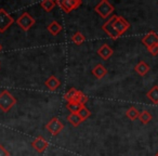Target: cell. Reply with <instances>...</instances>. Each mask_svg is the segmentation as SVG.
<instances>
[{
  "label": "cell",
  "mask_w": 158,
  "mask_h": 156,
  "mask_svg": "<svg viewBox=\"0 0 158 156\" xmlns=\"http://www.w3.org/2000/svg\"><path fill=\"white\" fill-rule=\"evenodd\" d=\"M114 26H115V29L117 31V33L119 35H123L125 34L126 32L129 29L130 27V24L125 18L123 16H118V15H115V20H114Z\"/></svg>",
  "instance_id": "9"
},
{
  "label": "cell",
  "mask_w": 158,
  "mask_h": 156,
  "mask_svg": "<svg viewBox=\"0 0 158 156\" xmlns=\"http://www.w3.org/2000/svg\"><path fill=\"white\" fill-rule=\"evenodd\" d=\"M40 6L46 12H51L56 6V1H54V0H44L40 2Z\"/></svg>",
  "instance_id": "19"
},
{
  "label": "cell",
  "mask_w": 158,
  "mask_h": 156,
  "mask_svg": "<svg viewBox=\"0 0 158 156\" xmlns=\"http://www.w3.org/2000/svg\"><path fill=\"white\" fill-rule=\"evenodd\" d=\"M139 119H140V121L143 124V125H147V124L153 119V116H152V114L148 112V111L144 110V111H142V112H140Z\"/></svg>",
  "instance_id": "20"
},
{
  "label": "cell",
  "mask_w": 158,
  "mask_h": 156,
  "mask_svg": "<svg viewBox=\"0 0 158 156\" xmlns=\"http://www.w3.org/2000/svg\"><path fill=\"white\" fill-rule=\"evenodd\" d=\"M142 44L146 47L147 49L152 48L154 46L158 44V34L154 31H151L142 38Z\"/></svg>",
  "instance_id": "10"
},
{
  "label": "cell",
  "mask_w": 158,
  "mask_h": 156,
  "mask_svg": "<svg viewBox=\"0 0 158 156\" xmlns=\"http://www.w3.org/2000/svg\"><path fill=\"white\" fill-rule=\"evenodd\" d=\"M114 6L112 3H110L107 0H102L95 6L94 11L101 16L102 19H107L110 14L114 12Z\"/></svg>",
  "instance_id": "3"
},
{
  "label": "cell",
  "mask_w": 158,
  "mask_h": 156,
  "mask_svg": "<svg viewBox=\"0 0 158 156\" xmlns=\"http://www.w3.org/2000/svg\"><path fill=\"white\" fill-rule=\"evenodd\" d=\"M56 5L65 13H69V12L78 9L82 5V1L81 0H62V1L59 0V1H56Z\"/></svg>",
  "instance_id": "5"
},
{
  "label": "cell",
  "mask_w": 158,
  "mask_h": 156,
  "mask_svg": "<svg viewBox=\"0 0 158 156\" xmlns=\"http://www.w3.org/2000/svg\"><path fill=\"white\" fill-rule=\"evenodd\" d=\"M44 85H46V87H48L49 90L55 91L60 86H61V82L59 80V78H56V77L52 75V76H50L48 79L44 82Z\"/></svg>",
  "instance_id": "13"
},
{
  "label": "cell",
  "mask_w": 158,
  "mask_h": 156,
  "mask_svg": "<svg viewBox=\"0 0 158 156\" xmlns=\"http://www.w3.org/2000/svg\"><path fill=\"white\" fill-rule=\"evenodd\" d=\"M147 50H148V52L151 53L153 57H156V55H158V44L157 46H154V47H152V48L147 49Z\"/></svg>",
  "instance_id": "25"
},
{
  "label": "cell",
  "mask_w": 158,
  "mask_h": 156,
  "mask_svg": "<svg viewBox=\"0 0 158 156\" xmlns=\"http://www.w3.org/2000/svg\"><path fill=\"white\" fill-rule=\"evenodd\" d=\"M14 23V19L5 9H0V33H5Z\"/></svg>",
  "instance_id": "6"
},
{
  "label": "cell",
  "mask_w": 158,
  "mask_h": 156,
  "mask_svg": "<svg viewBox=\"0 0 158 156\" xmlns=\"http://www.w3.org/2000/svg\"><path fill=\"white\" fill-rule=\"evenodd\" d=\"M82 106L84 105H81L80 103H77V102H70V103H67L66 108L70 111V113H78Z\"/></svg>",
  "instance_id": "23"
},
{
  "label": "cell",
  "mask_w": 158,
  "mask_h": 156,
  "mask_svg": "<svg viewBox=\"0 0 158 156\" xmlns=\"http://www.w3.org/2000/svg\"><path fill=\"white\" fill-rule=\"evenodd\" d=\"M46 129L51 133V136H57L64 129V125L57 117H53L47 123Z\"/></svg>",
  "instance_id": "7"
},
{
  "label": "cell",
  "mask_w": 158,
  "mask_h": 156,
  "mask_svg": "<svg viewBox=\"0 0 158 156\" xmlns=\"http://www.w3.org/2000/svg\"><path fill=\"white\" fill-rule=\"evenodd\" d=\"M149 70H151V67H149L148 64L145 63L144 61L139 62L135 65V67H134V70H135L140 76H145V75L149 72Z\"/></svg>",
  "instance_id": "15"
},
{
  "label": "cell",
  "mask_w": 158,
  "mask_h": 156,
  "mask_svg": "<svg viewBox=\"0 0 158 156\" xmlns=\"http://www.w3.org/2000/svg\"><path fill=\"white\" fill-rule=\"evenodd\" d=\"M67 120L69 121L73 126H75V127L79 126L82 121H84L81 118H80V116L78 115V113H70V114L67 116Z\"/></svg>",
  "instance_id": "18"
},
{
  "label": "cell",
  "mask_w": 158,
  "mask_h": 156,
  "mask_svg": "<svg viewBox=\"0 0 158 156\" xmlns=\"http://www.w3.org/2000/svg\"><path fill=\"white\" fill-rule=\"evenodd\" d=\"M16 104V99L8 90L0 92V110L5 113H8Z\"/></svg>",
  "instance_id": "1"
},
{
  "label": "cell",
  "mask_w": 158,
  "mask_h": 156,
  "mask_svg": "<svg viewBox=\"0 0 158 156\" xmlns=\"http://www.w3.org/2000/svg\"><path fill=\"white\" fill-rule=\"evenodd\" d=\"M0 156H10V153L0 144Z\"/></svg>",
  "instance_id": "26"
},
{
  "label": "cell",
  "mask_w": 158,
  "mask_h": 156,
  "mask_svg": "<svg viewBox=\"0 0 158 156\" xmlns=\"http://www.w3.org/2000/svg\"><path fill=\"white\" fill-rule=\"evenodd\" d=\"M85 40H86V38H85V36L82 35V33H80V32H77V33H75L74 35L72 36V41L74 42L75 44H77V46L84 44Z\"/></svg>",
  "instance_id": "22"
},
{
  "label": "cell",
  "mask_w": 158,
  "mask_h": 156,
  "mask_svg": "<svg viewBox=\"0 0 158 156\" xmlns=\"http://www.w3.org/2000/svg\"><path fill=\"white\" fill-rule=\"evenodd\" d=\"M78 115L80 116V118H81L82 120H86L87 118H89V117L91 116V112L86 106H82V108H80V111L78 112Z\"/></svg>",
  "instance_id": "24"
},
{
  "label": "cell",
  "mask_w": 158,
  "mask_h": 156,
  "mask_svg": "<svg viewBox=\"0 0 158 156\" xmlns=\"http://www.w3.org/2000/svg\"><path fill=\"white\" fill-rule=\"evenodd\" d=\"M16 24H18L24 32H28L29 29L36 24V20L28 13V12H24V13L16 20Z\"/></svg>",
  "instance_id": "4"
},
{
  "label": "cell",
  "mask_w": 158,
  "mask_h": 156,
  "mask_svg": "<svg viewBox=\"0 0 158 156\" xmlns=\"http://www.w3.org/2000/svg\"><path fill=\"white\" fill-rule=\"evenodd\" d=\"M114 20H115V15H113L112 18H110L105 23H104L103 26H102V29H103V31L105 32V33L107 34V35L110 36L113 40H116L120 37V35H119V34L117 33L116 29H115Z\"/></svg>",
  "instance_id": "8"
},
{
  "label": "cell",
  "mask_w": 158,
  "mask_h": 156,
  "mask_svg": "<svg viewBox=\"0 0 158 156\" xmlns=\"http://www.w3.org/2000/svg\"><path fill=\"white\" fill-rule=\"evenodd\" d=\"M106 74H107V70H106L105 66H103L102 64L95 65L92 70V75L94 77H97L98 79H102L103 77L106 76Z\"/></svg>",
  "instance_id": "14"
},
{
  "label": "cell",
  "mask_w": 158,
  "mask_h": 156,
  "mask_svg": "<svg viewBox=\"0 0 158 156\" xmlns=\"http://www.w3.org/2000/svg\"><path fill=\"white\" fill-rule=\"evenodd\" d=\"M155 156H158V152H157V153H156V155Z\"/></svg>",
  "instance_id": "28"
},
{
  "label": "cell",
  "mask_w": 158,
  "mask_h": 156,
  "mask_svg": "<svg viewBox=\"0 0 158 156\" xmlns=\"http://www.w3.org/2000/svg\"><path fill=\"white\" fill-rule=\"evenodd\" d=\"M64 98H65V100L67 101V103H70V102H77V103H80L84 106L89 100V98L87 97L86 95H84L81 91L77 90V89H75V88H72L70 90H68V92H66V95Z\"/></svg>",
  "instance_id": "2"
},
{
  "label": "cell",
  "mask_w": 158,
  "mask_h": 156,
  "mask_svg": "<svg viewBox=\"0 0 158 156\" xmlns=\"http://www.w3.org/2000/svg\"><path fill=\"white\" fill-rule=\"evenodd\" d=\"M2 51V46H1V44H0V52Z\"/></svg>",
  "instance_id": "27"
},
{
  "label": "cell",
  "mask_w": 158,
  "mask_h": 156,
  "mask_svg": "<svg viewBox=\"0 0 158 156\" xmlns=\"http://www.w3.org/2000/svg\"><path fill=\"white\" fill-rule=\"evenodd\" d=\"M126 116H127L130 120H135V119H138L139 116H140V112H139L136 108L131 106V108H128V111L126 112Z\"/></svg>",
  "instance_id": "21"
},
{
  "label": "cell",
  "mask_w": 158,
  "mask_h": 156,
  "mask_svg": "<svg viewBox=\"0 0 158 156\" xmlns=\"http://www.w3.org/2000/svg\"><path fill=\"white\" fill-rule=\"evenodd\" d=\"M113 53H114L113 49L106 44H104L103 46H101L99 48V50H98V54H99L103 60H108L113 55Z\"/></svg>",
  "instance_id": "12"
},
{
  "label": "cell",
  "mask_w": 158,
  "mask_h": 156,
  "mask_svg": "<svg viewBox=\"0 0 158 156\" xmlns=\"http://www.w3.org/2000/svg\"><path fill=\"white\" fill-rule=\"evenodd\" d=\"M146 97L151 100L154 104H158V86H154L148 92L146 93Z\"/></svg>",
  "instance_id": "17"
},
{
  "label": "cell",
  "mask_w": 158,
  "mask_h": 156,
  "mask_svg": "<svg viewBox=\"0 0 158 156\" xmlns=\"http://www.w3.org/2000/svg\"><path fill=\"white\" fill-rule=\"evenodd\" d=\"M31 146L39 153H44L49 146V142L42 137H37L35 140L31 142Z\"/></svg>",
  "instance_id": "11"
},
{
  "label": "cell",
  "mask_w": 158,
  "mask_h": 156,
  "mask_svg": "<svg viewBox=\"0 0 158 156\" xmlns=\"http://www.w3.org/2000/svg\"><path fill=\"white\" fill-rule=\"evenodd\" d=\"M47 29H48V32L51 34V35L56 36V35H59V34L61 33V31L63 29V27H62V25L60 24L59 22H56V21H53V22H51L50 24L48 25Z\"/></svg>",
  "instance_id": "16"
}]
</instances>
